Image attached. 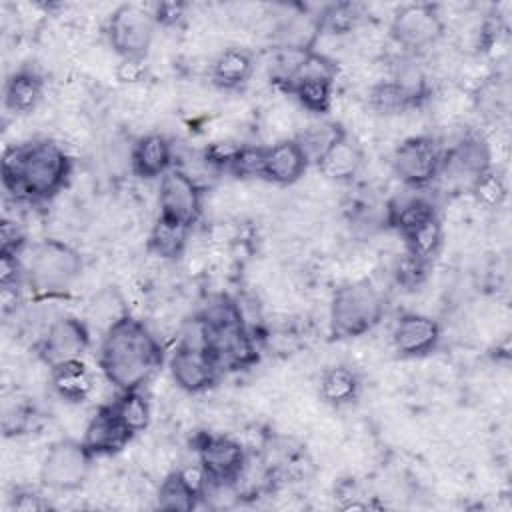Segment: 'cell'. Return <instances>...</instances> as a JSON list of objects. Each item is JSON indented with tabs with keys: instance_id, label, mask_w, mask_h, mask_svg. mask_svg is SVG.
Wrapping results in <instances>:
<instances>
[{
	"instance_id": "44dd1931",
	"label": "cell",
	"mask_w": 512,
	"mask_h": 512,
	"mask_svg": "<svg viewBox=\"0 0 512 512\" xmlns=\"http://www.w3.org/2000/svg\"><path fill=\"white\" fill-rule=\"evenodd\" d=\"M254 66L256 60L248 48L230 46L214 58L210 66V80L220 90H238L250 80Z\"/></svg>"
},
{
	"instance_id": "d4e9b609",
	"label": "cell",
	"mask_w": 512,
	"mask_h": 512,
	"mask_svg": "<svg viewBox=\"0 0 512 512\" xmlns=\"http://www.w3.org/2000/svg\"><path fill=\"white\" fill-rule=\"evenodd\" d=\"M434 204L424 196H410L404 200H394L386 208V222L394 228L400 236L416 230L418 226L426 224L428 220L436 218Z\"/></svg>"
},
{
	"instance_id": "3957f363",
	"label": "cell",
	"mask_w": 512,
	"mask_h": 512,
	"mask_svg": "<svg viewBox=\"0 0 512 512\" xmlns=\"http://www.w3.org/2000/svg\"><path fill=\"white\" fill-rule=\"evenodd\" d=\"M194 328L202 346L214 356L220 370L242 368L254 362V342L232 300L222 296L208 304L194 320Z\"/></svg>"
},
{
	"instance_id": "e575fe53",
	"label": "cell",
	"mask_w": 512,
	"mask_h": 512,
	"mask_svg": "<svg viewBox=\"0 0 512 512\" xmlns=\"http://www.w3.org/2000/svg\"><path fill=\"white\" fill-rule=\"evenodd\" d=\"M470 192L476 198V202L486 208H498L508 194L504 178L494 168H488L486 172L476 176L470 182Z\"/></svg>"
},
{
	"instance_id": "60d3db41",
	"label": "cell",
	"mask_w": 512,
	"mask_h": 512,
	"mask_svg": "<svg viewBox=\"0 0 512 512\" xmlns=\"http://www.w3.org/2000/svg\"><path fill=\"white\" fill-rule=\"evenodd\" d=\"M148 76L146 58H120L116 66V78L122 84H138Z\"/></svg>"
},
{
	"instance_id": "4316f807",
	"label": "cell",
	"mask_w": 512,
	"mask_h": 512,
	"mask_svg": "<svg viewBox=\"0 0 512 512\" xmlns=\"http://www.w3.org/2000/svg\"><path fill=\"white\" fill-rule=\"evenodd\" d=\"M192 228L156 216L148 234V250L162 260H176L184 254L186 240Z\"/></svg>"
},
{
	"instance_id": "277c9868",
	"label": "cell",
	"mask_w": 512,
	"mask_h": 512,
	"mask_svg": "<svg viewBox=\"0 0 512 512\" xmlns=\"http://www.w3.org/2000/svg\"><path fill=\"white\" fill-rule=\"evenodd\" d=\"M82 254L64 240L46 238L32 248L26 268V286L38 300L64 296L82 274Z\"/></svg>"
},
{
	"instance_id": "ac0fdd59",
	"label": "cell",
	"mask_w": 512,
	"mask_h": 512,
	"mask_svg": "<svg viewBox=\"0 0 512 512\" xmlns=\"http://www.w3.org/2000/svg\"><path fill=\"white\" fill-rule=\"evenodd\" d=\"M488 168H492L490 148L480 136H466L452 148L442 152L440 174L466 180L468 186L476 176H480Z\"/></svg>"
},
{
	"instance_id": "83f0119b",
	"label": "cell",
	"mask_w": 512,
	"mask_h": 512,
	"mask_svg": "<svg viewBox=\"0 0 512 512\" xmlns=\"http://www.w3.org/2000/svg\"><path fill=\"white\" fill-rule=\"evenodd\" d=\"M202 496L184 480L180 470L170 472L156 494V506L170 512H190L198 506Z\"/></svg>"
},
{
	"instance_id": "d6a6232c",
	"label": "cell",
	"mask_w": 512,
	"mask_h": 512,
	"mask_svg": "<svg viewBox=\"0 0 512 512\" xmlns=\"http://www.w3.org/2000/svg\"><path fill=\"white\" fill-rule=\"evenodd\" d=\"M126 314H130L124 306V300L120 296V292L112 286L104 288L102 292H98L90 306H88V316L92 322L100 324L104 330L110 328L114 322H118L120 318H124Z\"/></svg>"
},
{
	"instance_id": "2e32d148",
	"label": "cell",
	"mask_w": 512,
	"mask_h": 512,
	"mask_svg": "<svg viewBox=\"0 0 512 512\" xmlns=\"http://www.w3.org/2000/svg\"><path fill=\"white\" fill-rule=\"evenodd\" d=\"M308 166L310 160L298 140L284 138L272 146H264L260 178L278 186H290L304 176Z\"/></svg>"
},
{
	"instance_id": "5bb4252c",
	"label": "cell",
	"mask_w": 512,
	"mask_h": 512,
	"mask_svg": "<svg viewBox=\"0 0 512 512\" xmlns=\"http://www.w3.org/2000/svg\"><path fill=\"white\" fill-rule=\"evenodd\" d=\"M90 346V328L76 316H60L48 324L36 344L38 358L50 366L80 358Z\"/></svg>"
},
{
	"instance_id": "8d00e7d4",
	"label": "cell",
	"mask_w": 512,
	"mask_h": 512,
	"mask_svg": "<svg viewBox=\"0 0 512 512\" xmlns=\"http://www.w3.org/2000/svg\"><path fill=\"white\" fill-rule=\"evenodd\" d=\"M262 156H264V148L260 146H242L238 148L232 164H230V172L242 178H260L262 172Z\"/></svg>"
},
{
	"instance_id": "f546056e",
	"label": "cell",
	"mask_w": 512,
	"mask_h": 512,
	"mask_svg": "<svg viewBox=\"0 0 512 512\" xmlns=\"http://www.w3.org/2000/svg\"><path fill=\"white\" fill-rule=\"evenodd\" d=\"M364 20V6L358 2H334L320 12L322 32L346 36L354 32Z\"/></svg>"
},
{
	"instance_id": "4fadbf2b",
	"label": "cell",
	"mask_w": 512,
	"mask_h": 512,
	"mask_svg": "<svg viewBox=\"0 0 512 512\" xmlns=\"http://www.w3.org/2000/svg\"><path fill=\"white\" fill-rule=\"evenodd\" d=\"M198 464L204 468L210 484H238L246 468V450L228 436L202 434L196 440Z\"/></svg>"
},
{
	"instance_id": "836d02e7",
	"label": "cell",
	"mask_w": 512,
	"mask_h": 512,
	"mask_svg": "<svg viewBox=\"0 0 512 512\" xmlns=\"http://www.w3.org/2000/svg\"><path fill=\"white\" fill-rule=\"evenodd\" d=\"M346 130L336 124V122H324V124H314V126H308L304 132H300L296 136L298 144L304 148L310 164L316 162L320 158V154L338 138L342 136Z\"/></svg>"
},
{
	"instance_id": "e0dca14e",
	"label": "cell",
	"mask_w": 512,
	"mask_h": 512,
	"mask_svg": "<svg viewBox=\"0 0 512 512\" xmlns=\"http://www.w3.org/2000/svg\"><path fill=\"white\" fill-rule=\"evenodd\" d=\"M132 432L122 424L118 414L114 412L112 404H104L96 410V414L86 424L82 442L88 452L96 456H112L126 448L132 440Z\"/></svg>"
},
{
	"instance_id": "f35d334b",
	"label": "cell",
	"mask_w": 512,
	"mask_h": 512,
	"mask_svg": "<svg viewBox=\"0 0 512 512\" xmlns=\"http://www.w3.org/2000/svg\"><path fill=\"white\" fill-rule=\"evenodd\" d=\"M8 504L14 512H44L50 508V500L34 488H16Z\"/></svg>"
},
{
	"instance_id": "4dcf8cb0",
	"label": "cell",
	"mask_w": 512,
	"mask_h": 512,
	"mask_svg": "<svg viewBox=\"0 0 512 512\" xmlns=\"http://www.w3.org/2000/svg\"><path fill=\"white\" fill-rule=\"evenodd\" d=\"M402 240H404V246H406V254L430 264L434 260V256L438 254L440 246H442L440 218L436 216V218L428 220L426 224H422L416 230L402 236Z\"/></svg>"
},
{
	"instance_id": "f1b7e54d",
	"label": "cell",
	"mask_w": 512,
	"mask_h": 512,
	"mask_svg": "<svg viewBox=\"0 0 512 512\" xmlns=\"http://www.w3.org/2000/svg\"><path fill=\"white\" fill-rule=\"evenodd\" d=\"M122 424L132 432V436L144 432L150 424V404L140 390L118 392L110 402Z\"/></svg>"
},
{
	"instance_id": "ffe728a7",
	"label": "cell",
	"mask_w": 512,
	"mask_h": 512,
	"mask_svg": "<svg viewBox=\"0 0 512 512\" xmlns=\"http://www.w3.org/2000/svg\"><path fill=\"white\" fill-rule=\"evenodd\" d=\"M322 176H326L332 182L348 184L352 182L362 166H364V152L362 148L344 132L338 136L314 162Z\"/></svg>"
},
{
	"instance_id": "9c48e42d",
	"label": "cell",
	"mask_w": 512,
	"mask_h": 512,
	"mask_svg": "<svg viewBox=\"0 0 512 512\" xmlns=\"http://www.w3.org/2000/svg\"><path fill=\"white\" fill-rule=\"evenodd\" d=\"M168 370L174 384L190 394L212 388L220 376V366L214 356L202 346L200 338H184L168 358Z\"/></svg>"
},
{
	"instance_id": "5b68a950",
	"label": "cell",
	"mask_w": 512,
	"mask_h": 512,
	"mask_svg": "<svg viewBox=\"0 0 512 512\" xmlns=\"http://www.w3.org/2000/svg\"><path fill=\"white\" fill-rule=\"evenodd\" d=\"M386 314V302L380 290L368 280L342 284L330 300L328 328L336 340H350L374 330Z\"/></svg>"
},
{
	"instance_id": "7c38bea8",
	"label": "cell",
	"mask_w": 512,
	"mask_h": 512,
	"mask_svg": "<svg viewBox=\"0 0 512 512\" xmlns=\"http://www.w3.org/2000/svg\"><path fill=\"white\" fill-rule=\"evenodd\" d=\"M202 212V188L192 174L174 166L158 186V216L192 228Z\"/></svg>"
},
{
	"instance_id": "7402d4cb",
	"label": "cell",
	"mask_w": 512,
	"mask_h": 512,
	"mask_svg": "<svg viewBox=\"0 0 512 512\" xmlns=\"http://www.w3.org/2000/svg\"><path fill=\"white\" fill-rule=\"evenodd\" d=\"M42 92H44L42 76L32 68H20L12 72L4 82V90H2L4 108L16 116L30 114L42 100Z\"/></svg>"
},
{
	"instance_id": "484cf974",
	"label": "cell",
	"mask_w": 512,
	"mask_h": 512,
	"mask_svg": "<svg viewBox=\"0 0 512 512\" xmlns=\"http://www.w3.org/2000/svg\"><path fill=\"white\" fill-rule=\"evenodd\" d=\"M360 378L348 366H330L320 376V398L330 406L352 404L360 394Z\"/></svg>"
},
{
	"instance_id": "1f68e13d",
	"label": "cell",
	"mask_w": 512,
	"mask_h": 512,
	"mask_svg": "<svg viewBox=\"0 0 512 512\" xmlns=\"http://www.w3.org/2000/svg\"><path fill=\"white\" fill-rule=\"evenodd\" d=\"M368 104L380 114H398L416 106L410 94L394 78L374 84L368 92Z\"/></svg>"
},
{
	"instance_id": "8fae6325",
	"label": "cell",
	"mask_w": 512,
	"mask_h": 512,
	"mask_svg": "<svg viewBox=\"0 0 512 512\" xmlns=\"http://www.w3.org/2000/svg\"><path fill=\"white\" fill-rule=\"evenodd\" d=\"M442 148L432 136H410L392 154V170L410 188H424L440 176Z\"/></svg>"
},
{
	"instance_id": "ab89813d",
	"label": "cell",
	"mask_w": 512,
	"mask_h": 512,
	"mask_svg": "<svg viewBox=\"0 0 512 512\" xmlns=\"http://www.w3.org/2000/svg\"><path fill=\"white\" fill-rule=\"evenodd\" d=\"M26 246V234L14 220H2L0 222V252L20 254Z\"/></svg>"
},
{
	"instance_id": "603a6c76",
	"label": "cell",
	"mask_w": 512,
	"mask_h": 512,
	"mask_svg": "<svg viewBox=\"0 0 512 512\" xmlns=\"http://www.w3.org/2000/svg\"><path fill=\"white\" fill-rule=\"evenodd\" d=\"M50 386L62 400L78 404L90 396L94 380L88 366L80 358H74L50 366Z\"/></svg>"
},
{
	"instance_id": "ba28073f",
	"label": "cell",
	"mask_w": 512,
	"mask_h": 512,
	"mask_svg": "<svg viewBox=\"0 0 512 512\" xmlns=\"http://www.w3.org/2000/svg\"><path fill=\"white\" fill-rule=\"evenodd\" d=\"M156 26L152 12L134 4H122L110 14L106 36L120 58H146Z\"/></svg>"
},
{
	"instance_id": "52a82bcc",
	"label": "cell",
	"mask_w": 512,
	"mask_h": 512,
	"mask_svg": "<svg viewBox=\"0 0 512 512\" xmlns=\"http://www.w3.org/2000/svg\"><path fill=\"white\" fill-rule=\"evenodd\" d=\"M94 456L82 440L62 438L50 444L42 458L38 480L52 492H74L84 486L92 468Z\"/></svg>"
},
{
	"instance_id": "d6986e66",
	"label": "cell",
	"mask_w": 512,
	"mask_h": 512,
	"mask_svg": "<svg viewBox=\"0 0 512 512\" xmlns=\"http://www.w3.org/2000/svg\"><path fill=\"white\" fill-rule=\"evenodd\" d=\"M130 166L138 178H162L170 168L176 166L172 142L160 132L140 136L132 146Z\"/></svg>"
},
{
	"instance_id": "cb8c5ba5",
	"label": "cell",
	"mask_w": 512,
	"mask_h": 512,
	"mask_svg": "<svg viewBox=\"0 0 512 512\" xmlns=\"http://www.w3.org/2000/svg\"><path fill=\"white\" fill-rule=\"evenodd\" d=\"M322 34L320 14H296L282 22L278 28V46L288 54L314 52L316 40Z\"/></svg>"
},
{
	"instance_id": "30bf717a",
	"label": "cell",
	"mask_w": 512,
	"mask_h": 512,
	"mask_svg": "<svg viewBox=\"0 0 512 512\" xmlns=\"http://www.w3.org/2000/svg\"><path fill=\"white\" fill-rule=\"evenodd\" d=\"M390 36L406 52H422L444 36V20L432 4H406L394 12Z\"/></svg>"
},
{
	"instance_id": "6da1fadb",
	"label": "cell",
	"mask_w": 512,
	"mask_h": 512,
	"mask_svg": "<svg viewBox=\"0 0 512 512\" xmlns=\"http://www.w3.org/2000/svg\"><path fill=\"white\" fill-rule=\"evenodd\" d=\"M164 360V350L150 328L126 314L104 330L98 350V366L104 378L118 390H142Z\"/></svg>"
},
{
	"instance_id": "74e56055",
	"label": "cell",
	"mask_w": 512,
	"mask_h": 512,
	"mask_svg": "<svg viewBox=\"0 0 512 512\" xmlns=\"http://www.w3.org/2000/svg\"><path fill=\"white\" fill-rule=\"evenodd\" d=\"M22 284H26V268L20 254L0 252V288L18 290Z\"/></svg>"
},
{
	"instance_id": "b9f144b4",
	"label": "cell",
	"mask_w": 512,
	"mask_h": 512,
	"mask_svg": "<svg viewBox=\"0 0 512 512\" xmlns=\"http://www.w3.org/2000/svg\"><path fill=\"white\" fill-rule=\"evenodd\" d=\"M152 16H154L156 24H174L182 16V6L174 4V2H164L154 8Z\"/></svg>"
},
{
	"instance_id": "7a4b0ae2",
	"label": "cell",
	"mask_w": 512,
	"mask_h": 512,
	"mask_svg": "<svg viewBox=\"0 0 512 512\" xmlns=\"http://www.w3.org/2000/svg\"><path fill=\"white\" fill-rule=\"evenodd\" d=\"M70 172L68 152L48 138L12 146L2 158V186L18 200H50L66 186Z\"/></svg>"
},
{
	"instance_id": "8992f818",
	"label": "cell",
	"mask_w": 512,
	"mask_h": 512,
	"mask_svg": "<svg viewBox=\"0 0 512 512\" xmlns=\"http://www.w3.org/2000/svg\"><path fill=\"white\" fill-rule=\"evenodd\" d=\"M336 74L338 66L334 60L318 52H308L284 74V84L302 108L312 114H328L332 108Z\"/></svg>"
},
{
	"instance_id": "9a60e30c",
	"label": "cell",
	"mask_w": 512,
	"mask_h": 512,
	"mask_svg": "<svg viewBox=\"0 0 512 512\" xmlns=\"http://www.w3.org/2000/svg\"><path fill=\"white\" fill-rule=\"evenodd\" d=\"M442 338L440 324L424 314H402L392 328L394 350L404 358H422L432 354Z\"/></svg>"
},
{
	"instance_id": "d590c367",
	"label": "cell",
	"mask_w": 512,
	"mask_h": 512,
	"mask_svg": "<svg viewBox=\"0 0 512 512\" xmlns=\"http://www.w3.org/2000/svg\"><path fill=\"white\" fill-rule=\"evenodd\" d=\"M428 266H430L428 262H422V260H418V258H414V256L404 252V256L396 262L394 280L404 290H414L416 286H420L426 280Z\"/></svg>"
}]
</instances>
